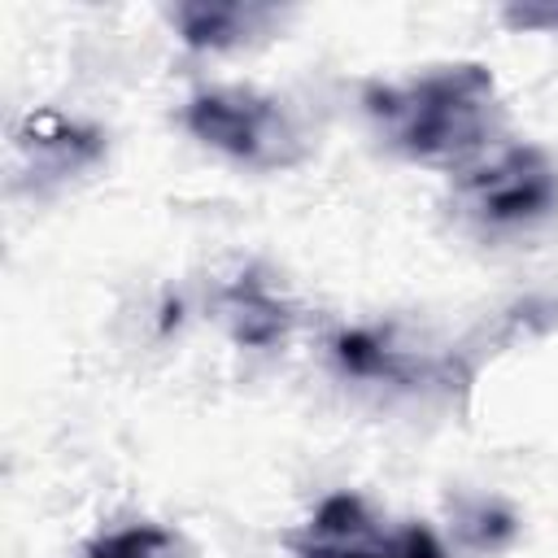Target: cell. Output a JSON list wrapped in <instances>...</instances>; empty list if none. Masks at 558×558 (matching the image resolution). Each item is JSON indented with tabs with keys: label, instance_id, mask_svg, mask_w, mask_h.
Listing matches in <instances>:
<instances>
[{
	"label": "cell",
	"instance_id": "277c9868",
	"mask_svg": "<svg viewBox=\"0 0 558 558\" xmlns=\"http://www.w3.org/2000/svg\"><path fill=\"white\" fill-rule=\"evenodd\" d=\"M458 196L466 214L488 231L536 227L558 209V166L541 148L519 144L466 170Z\"/></svg>",
	"mask_w": 558,
	"mask_h": 558
},
{
	"label": "cell",
	"instance_id": "3957f363",
	"mask_svg": "<svg viewBox=\"0 0 558 558\" xmlns=\"http://www.w3.org/2000/svg\"><path fill=\"white\" fill-rule=\"evenodd\" d=\"M288 549L292 558H445L423 523H384L357 493L327 497L288 536Z\"/></svg>",
	"mask_w": 558,
	"mask_h": 558
},
{
	"label": "cell",
	"instance_id": "7a4b0ae2",
	"mask_svg": "<svg viewBox=\"0 0 558 558\" xmlns=\"http://www.w3.org/2000/svg\"><path fill=\"white\" fill-rule=\"evenodd\" d=\"M183 118L196 140L257 170H279L305 157V140L288 109L253 87H209L187 100Z\"/></svg>",
	"mask_w": 558,
	"mask_h": 558
},
{
	"label": "cell",
	"instance_id": "8992f818",
	"mask_svg": "<svg viewBox=\"0 0 558 558\" xmlns=\"http://www.w3.org/2000/svg\"><path fill=\"white\" fill-rule=\"evenodd\" d=\"M222 310H227V318H231L235 340H244V344H270V340L283 336V327H288L283 305H279L253 275L240 279V283L227 292Z\"/></svg>",
	"mask_w": 558,
	"mask_h": 558
},
{
	"label": "cell",
	"instance_id": "6da1fadb",
	"mask_svg": "<svg viewBox=\"0 0 558 558\" xmlns=\"http://www.w3.org/2000/svg\"><path fill=\"white\" fill-rule=\"evenodd\" d=\"M366 113L410 161H462L497 126V83L480 61L432 65L401 83H371Z\"/></svg>",
	"mask_w": 558,
	"mask_h": 558
},
{
	"label": "cell",
	"instance_id": "5b68a950",
	"mask_svg": "<svg viewBox=\"0 0 558 558\" xmlns=\"http://www.w3.org/2000/svg\"><path fill=\"white\" fill-rule=\"evenodd\" d=\"M270 17H275L270 4H231V0H209V4L205 0H192V4H179L174 9L179 35L192 48H231V44H244Z\"/></svg>",
	"mask_w": 558,
	"mask_h": 558
},
{
	"label": "cell",
	"instance_id": "52a82bcc",
	"mask_svg": "<svg viewBox=\"0 0 558 558\" xmlns=\"http://www.w3.org/2000/svg\"><path fill=\"white\" fill-rule=\"evenodd\" d=\"M87 558H174V536L157 523H131L122 532L100 536Z\"/></svg>",
	"mask_w": 558,
	"mask_h": 558
},
{
	"label": "cell",
	"instance_id": "ba28073f",
	"mask_svg": "<svg viewBox=\"0 0 558 558\" xmlns=\"http://www.w3.org/2000/svg\"><path fill=\"white\" fill-rule=\"evenodd\" d=\"M506 22L510 26H523V31H536V26L558 31V4H510L506 9Z\"/></svg>",
	"mask_w": 558,
	"mask_h": 558
}]
</instances>
